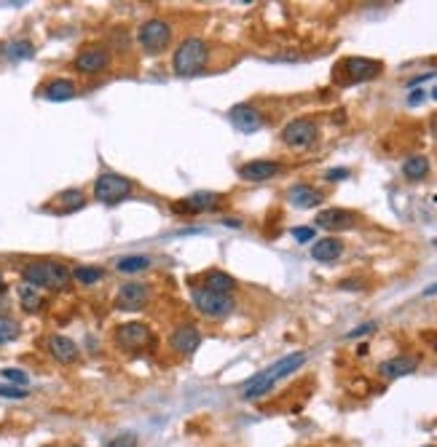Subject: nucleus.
<instances>
[{
	"label": "nucleus",
	"mask_w": 437,
	"mask_h": 447,
	"mask_svg": "<svg viewBox=\"0 0 437 447\" xmlns=\"http://www.w3.org/2000/svg\"><path fill=\"white\" fill-rule=\"evenodd\" d=\"M304 362H306V354L304 351H295V354H287V356H282L279 362H274L271 367H266L263 373H258L252 380H249L247 386H245V391H242V396L245 399H261V396H266L279 380H285L287 375H292V373H298L301 367H304Z\"/></svg>",
	"instance_id": "nucleus-1"
},
{
	"label": "nucleus",
	"mask_w": 437,
	"mask_h": 447,
	"mask_svg": "<svg viewBox=\"0 0 437 447\" xmlns=\"http://www.w3.org/2000/svg\"><path fill=\"white\" fill-rule=\"evenodd\" d=\"M207 59H209L207 40H201V37H185L174 49L172 67H174V73L183 75V78H193V75H199L207 67Z\"/></svg>",
	"instance_id": "nucleus-2"
},
{
	"label": "nucleus",
	"mask_w": 437,
	"mask_h": 447,
	"mask_svg": "<svg viewBox=\"0 0 437 447\" xmlns=\"http://www.w3.org/2000/svg\"><path fill=\"white\" fill-rule=\"evenodd\" d=\"M22 276H24V284H30V287H46V289H65L70 284L67 265L51 262V260L27 262L22 268Z\"/></svg>",
	"instance_id": "nucleus-3"
},
{
	"label": "nucleus",
	"mask_w": 437,
	"mask_h": 447,
	"mask_svg": "<svg viewBox=\"0 0 437 447\" xmlns=\"http://www.w3.org/2000/svg\"><path fill=\"white\" fill-rule=\"evenodd\" d=\"M137 40H140V46H142L145 54H151V56L161 54L172 40V24L167 19H158V17L148 19V22L140 24Z\"/></svg>",
	"instance_id": "nucleus-4"
},
{
	"label": "nucleus",
	"mask_w": 437,
	"mask_h": 447,
	"mask_svg": "<svg viewBox=\"0 0 437 447\" xmlns=\"http://www.w3.org/2000/svg\"><path fill=\"white\" fill-rule=\"evenodd\" d=\"M190 298H193L196 311L207 319H226V317H231V311H233V300H231V295L212 292L207 287H193V289H190Z\"/></svg>",
	"instance_id": "nucleus-5"
},
{
	"label": "nucleus",
	"mask_w": 437,
	"mask_h": 447,
	"mask_svg": "<svg viewBox=\"0 0 437 447\" xmlns=\"http://www.w3.org/2000/svg\"><path fill=\"white\" fill-rule=\"evenodd\" d=\"M132 193V180L124 177V174H115V171H102L94 180V196L97 201L113 206L118 201H124L126 196Z\"/></svg>",
	"instance_id": "nucleus-6"
},
{
	"label": "nucleus",
	"mask_w": 437,
	"mask_h": 447,
	"mask_svg": "<svg viewBox=\"0 0 437 447\" xmlns=\"http://www.w3.org/2000/svg\"><path fill=\"white\" fill-rule=\"evenodd\" d=\"M317 134H320V129L311 118H295L282 129V142L292 150H306L317 142Z\"/></svg>",
	"instance_id": "nucleus-7"
},
{
	"label": "nucleus",
	"mask_w": 437,
	"mask_h": 447,
	"mask_svg": "<svg viewBox=\"0 0 437 447\" xmlns=\"http://www.w3.org/2000/svg\"><path fill=\"white\" fill-rule=\"evenodd\" d=\"M115 343L124 348V351H140L145 346L153 343V332L148 324L142 321H129V324H121L115 330Z\"/></svg>",
	"instance_id": "nucleus-8"
},
{
	"label": "nucleus",
	"mask_w": 437,
	"mask_h": 447,
	"mask_svg": "<svg viewBox=\"0 0 437 447\" xmlns=\"http://www.w3.org/2000/svg\"><path fill=\"white\" fill-rule=\"evenodd\" d=\"M338 73H343L346 83H362V81H373L381 73V62L376 59H365V56H349L338 65Z\"/></svg>",
	"instance_id": "nucleus-9"
},
{
	"label": "nucleus",
	"mask_w": 437,
	"mask_h": 447,
	"mask_svg": "<svg viewBox=\"0 0 437 447\" xmlns=\"http://www.w3.org/2000/svg\"><path fill=\"white\" fill-rule=\"evenodd\" d=\"M148 300H151V287L140 284V281H129V284H121L115 308L118 311H142L148 305Z\"/></svg>",
	"instance_id": "nucleus-10"
},
{
	"label": "nucleus",
	"mask_w": 437,
	"mask_h": 447,
	"mask_svg": "<svg viewBox=\"0 0 437 447\" xmlns=\"http://www.w3.org/2000/svg\"><path fill=\"white\" fill-rule=\"evenodd\" d=\"M170 346H172V351H177V354L190 356L199 346H201V332H199L193 324H177V327L172 330Z\"/></svg>",
	"instance_id": "nucleus-11"
},
{
	"label": "nucleus",
	"mask_w": 437,
	"mask_h": 447,
	"mask_svg": "<svg viewBox=\"0 0 437 447\" xmlns=\"http://www.w3.org/2000/svg\"><path fill=\"white\" fill-rule=\"evenodd\" d=\"M229 118L242 134H255V131L263 126V115H261L258 108H252V105H233Z\"/></svg>",
	"instance_id": "nucleus-12"
},
{
	"label": "nucleus",
	"mask_w": 437,
	"mask_h": 447,
	"mask_svg": "<svg viewBox=\"0 0 437 447\" xmlns=\"http://www.w3.org/2000/svg\"><path fill=\"white\" fill-rule=\"evenodd\" d=\"M76 70L83 75H97L102 73L108 65H110V54L105 49H83L81 54L76 56Z\"/></svg>",
	"instance_id": "nucleus-13"
},
{
	"label": "nucleus",
	"mask_w": 437,
	"mask_h": 447,
	"mask_svg": "<svg viewBox=\"0 0 437 447\" xmlns=\"http://www.w3.org/2000/svg\"><path fill=\"white\" fill-rule=\"evenodd\" d=\"M282 171V167L277 161H266V158H258V161H249L245 167H239V177L247 180V183H266L271 177H277Z\"/></svg>",
	"instance_id": "nucleus-14"
},
{
	"label": "nucleus",
	"mask_w": 437,
	"mask_h": 447,
	"mask_svg": "<svg viewBox=\"0 0 437 447\" xmlns=\"http://www.w3.org/2000/svg\"><path fill=\"white\" fill-rule=\"evenodd\" d=\"M416 367H418L416 356H395V359L381 362L379 373H381V378H386V380H395V378H405V375L416 373Z\"/></svg>",
	"instance_id": "nucleus-15"
},
{
	"label": "nucleus",
	"mask_w": 437,
	"mask_h": 447,
	"mask_svg": "<svg viewBox=\"0 0 437 447\" xmlns=\"http://www.w3.org/2000/svg\"><path fill=\"white\" fill-rule=\"evenodd\" d=\"M217 206H220V196H217V193H212V190H199V193L188 196L177 209H180V212H188V214H201V212H212V209H217Z\"/></svg>",
	"instance_id": "nucleus-16"
},
{
	"label": "nucleus",
	"mask_w": 437,
	"mask_h": 447,
	"mask_svg": "<svg viewBox=\"0 0 437 447\" xmlns=\"http://www.w3.org/2000/svg\"><path fill=\"white\" fill-rule=\"evenodd\" d=\"M46 348H49V354L54 356L59 364H73V362H78V346L70 337L51 335L46 340Z\"/></svg>",
	"instance_id": "nucleus-17"
},
{
	"label": "nucleus",
	"mask_w": 437,
	"mask_h": 447,
	"mask_svg": "<svg viewBox=\"0 0 437 447\" xmlns=\"http://www.w3.org/2000/svg\"><path fill=\"white\" fill-rule=\"evenodd\" d=\"M354 223H357V217L352 212H346V209H322L317 214V225L327 228V230H346Z\"/></svg>",
	"instance_id": "nucleus-18"
},
{
	"label": "nucleus",
	"mask_w": 437,
	"mask_h": 447,
	"mask_svg": "<svg viewBox=\"0 0 437 447\" xmlns=\"http://www.w3.org/2000/svg\"><path fill=\"white\" fill-rule=\"evenodd\" d=\"M287 201L295 209H314L317 204H322V193L311 185H292L287 193Z\"/></svg>",
	"instance_id": "nucleus-19"
},
{
	"label": "nucleus",
	"mask_w": 437,
	"mask_h": 447,
	"mask_svg": "<svg viewBox=\"0 0 437 447\" xmlns=\"http://www.w3.org/2000/svg\"><path fill=\"white\" fill-rule=\"evenodd\" d=\"M43 96L49 99V102H67V99H73L78 94L76 83L73 81H67V78H54L51 83H46L43 86Z\"/></svg>",
	"instance_id": "nucleus-20"
},
{
	"label": "nucleus",
	"mask_w": 437,
	"mask_h": 447,
	"mask_svg": "<svg viewBox=\"0 0 437 447\" xmlns=\"http://www.w3.org/2000/svg\"><path fill=\"white\" fill-rule=\"evenodd\" d=\"M341 252H343V242H338V239H322V242H317L311 246V258L320 262L338 260Z\"/></svg>",
	"instance_id": "nucleus-21"
},
{
	"label": "nucleus",
	"mask_w": 437,
	"mask_h": 447,
	"mask_svg": "<svg viewBox=\"0 0 437 447\" xmlns=\"http://www.w3.org/2000/svg\"><path fill=\"white\" fill-rule=\"evenodd\" d=\"M86 204V199H83V193L76 190V187H70V190H62L57 199H54V209H57L59 214H67V212H76L81 206Z\"/></svg>",
	"instance_id": "nucleus-22"
},
{
	"label": "nucleus",
	"mask_w": 437,
	"mask_h": 447,
	"mask_svg": "<svg viewBox=\"0 0 437 447\" xmlns=\"http://www.w3.org/2000/svg\"><path fill=\"white\" fill-rule=\"evenodd\" d=\"M204 287L212 289V292H220V295H231L233 287H236V281L226 271H209L207 276H204Z\"/></svg>",
	"instance_id": "nucleus-23"
},
{
	"label": "nucleus",
	"mask_w": 437,
	"mask_h": 447,
	"mask_svg": "<svg viewBox=\"0 0 437 447\" xmlns=\"http://www.w3.org/2000/svg\"><path fill=\"white\" fill-rule=\"evenodd\" d=\"M402 174H405V180H411V183L424 180V177L429 174V158H427V155H411V158L402 164Z\"/></svg>",
	"instance_id": "nucleus-24"
},
{
	"label": "nucleus",
	"mask_w": 437,
	"mask_h": 447,
	"mask_svg": "<svg viewBox=\"0 0 437 447\" xmlns=\"http://www.w3.org/2000/svg\"><path fill=\"white\" fill-rule=\"evenodd\" d=\"M33 54H35V46H33L30 40H24V37L6 46V59H8V62H22V59H30Z\"/></svg>",
	"instance_id": "nucleus-25"
},
{
	"label": "nucleus",
	"mask_w": 437,
	"mask_h": 447,
	"mask_svg": "<svg viewBox=\"0 0 437 447\" xmlns=\"http://www.w3.org/2000/svg\"><path fill=\"white\" fill-rule=\"evenodd\" d=\"M19 300H22V308L27 314H38L40 308H43V298L35 292V287H30V284H22L19 287Z\"/></svg>",
	"instance_id": "nucleus-26"
},
{
	"label": "nucleus",
	"mask_w": 437,
	"mask_h": 447,
	"mask_svg": "<svg viewBox=\"0 0 437 447\" xmlns=\"http://www.w3.org/2000/svg\"><path fill=\"white\" fill-rule=\"evenodd\" d=\"M148 265H151V258H145V255H126V258H121V260L115 262V268L121 273H140Z\"/></svg>",
	"instance_id": "nucleus-27"
},
{
	"label": "nucleus",
	"mask_w": 437,
	"mask_h": 447,
	"mask_svg": "<svg viewBox=\"0 0 437 447\" xmlns=\"http://www.w3.org/2000/svg\"><path fill=\"white\" fill-rule=\"evenodd\" d=\"M73 276H76V281H81V284L92 287V284H97V281L102 279V271H99L97 265H78L76 271H73Z\"/></svg>",
	"instance_id": "nucleus-28"
},
{
	"label": "nucleus",
	"mask_w": 437,
	"mask_h": 447,
	"mask_svg": "<svg viewBox=\"0 0 437 447\" xmlns=\"http://www.w3.org/2000/svg\"><path fill=\"white\" fill-rule=\"evenodd\" d=\"M17 337H19V324H17L14 319L0 317V346L11 343V340H17Z\"/></svg>",
	"instance_id": "nucleus-29"
},
{
	"label": "nucleus",
	"mask_w": 437,
	"mask_h": 447,
	"mask_svg": "<svg viewBox=\"0 0 437 447\" xmlns=\"http://www.w3.org/2000/svg\"><path fill=\"white\" fill-rule=\"evenodd\" d=\"M0 378H3L6 383H11V386H19V389H24V386L30 383V375L24 373V370H19V367H6V370L0 373Z\"/></svg>",
	"instance_id": "nucleus-30"
},
{
	"label": "nucleus",
	"mask_w": 437,
	"mask_h": 447,
	"mask_svg": "<svg viewBox=\"0 0 437 447\" xmlns=\"http://www.w3.org/2000/svg\"><path fill=\"white\" fill-rule=\"evenodd\" d=\"M0 396H3V399H24V396H27V391H24V389H19V386L3 383V386H0Z\"/></svg>",
	"instance_id": "nucleus-31"
},
{
	"label": "nucleus",
	"mask_w": 437,
	"mask_h": 447,
	"mask_svg": "<svg viewBox=\"0 0 437 447\" xmlns=\"http://www.w3.org/2000/svg\"><path fill=\"white\" fill-rule=\"evenodd\" d=\"M108 447H137V437L134 434H118L108 442Z\"/></svg>",
	"instance_id": "nucleus-32"
},
{
	"label": "nucleus",
	"mask_w": 437,
	"mask_h": 447,
	"mask_svg": "<svg viewBox=\"0 0 437 447\" xmlns=\"http://www.w3.org/2000/svg\"><path fill=\"white\" fill-rule=\"evenodd\" d=\"M292 239L301 244L314 242V228H292Z\"/></svg>",
	"instance_id": "nucleus-33"
},
{
	"label": "nucleus",
	"mask_w": 437,
	"mask_h": 447,
	"mask_svg": "<svg viewBox=\"0 0 437 447\" xmlns=\"http://www.w3.org/2000/svg\"><path fill=\"white\" fill-rule=\"evenodd\" d=\"M376 327H379L376 321H368V324H360V327H354V330H352V332H349V335H346V337H362V335H370V332H373Z\"/></svg>",
	"instance_id": "nucleus-34"
},
{
	"label": "nucleus",
	"mask_w": 437,
	"mask_h": 447,
	"mask_svg": "<svg viewBox=\"0 0 437 447\" xmlns=\"http://www.w3.org/2000/svg\"><path fill=\"white\" fill-rule=\"evenodd\" d=\"M349 177V169H330L327 174H324V180L327 183H341V180H346Z\"/></svg>",
	"instance_id": "nucleus-35"
},
{
	"label": "nucleus",
	"mask_w": 437,
	"mask_h": 447,
	"mask_svg": "<svg viewBox=\"0 0 437 447\" xmlns=\"http://www.w3.org/2000/svg\"><path fill=\"white\" fill-rule=\"evenodd\" d=\"M424 99H427V92H424V89H416V92H411V96H408V105L416 108V105H421Z\"/></svg>",
	"instance_id": "nucleus-36"
},
{
	"label": "nucleus",
	"mask_w": 437,
	"mask_h": 447,
	"mask_svg": "<svg viewBox=\"0 0 437 447\" xmlns=\"http://www.w3.org/2000/svg\"><path fill=\"white\" fill-rule=\"evenodd\" d=\"M341 289H362L360 281H341Z\"/></svg>",
	"instance_id": "nucleus-37"
},
{
	"label": "nucleus",
	"mask_w": 437,
	"mask_h": 447,
	"mask_svg": "<svg viewBox=\"0 0 437 447\" xmlns=\"http://www.w3.org/2000/svg\"><path fill=\"white\" fill-rule=\"evenodd\" d=\"M429 78H435V73H424V75H418V78H413V81H411V86H416V83H424V81H429Z\"/></svg>",
	"instance_id": "nucleus-38"
},
{
	"label": "nucleus",
	"mask_w": 437,
	"mask_h": 447,
	"mask_svg": "<svg viewBox=\"0 0 437 447\" xmlns=\"http://www.w3.org/2000/svg\"><path fill=\"white\" fill-rule=\"evenodd\" d=\"M223 225H231V228H239L242 223H239V220H223Z\"/></svg>",
	"instance_id": "nucleus-39"
},
{
	"label": "nucleus",
	"mask_w": 437,
	"mask_h": 447,
	"mask_svg": "<svg viewBox=\"0 0 437 447\" xmlns=\"http://www.w3.org/2000/svg\"><path fill=\"white\" fill-rule=\"evenodd\" d=\"M3 287H6V284H3V273H0V292H3Z\"/></svg>",
	"instance_id": "nucleus-40"
},
{
	"label": "nucleus",
	"mask_w": 437,
	"mask_h": 447,
	"mask_svg": "<svg viewBox=\"0 0 437 447\" xmlns=\"http://www.w3.org/2000/svg\"><path fill=\"white\" fill-rule=\"evenodd\" d=\"M432 348H435V354H437V337L432 340Z\"/></svg>",
	"instance_id": "nucleus-41"
},
{
	"label": "nucleus",
	"mask_w": 437,
	"mask_h": 447,
	"mask_svg": "<svg viewBox=\"0 0 437 447\" xmlns=\"http://www.w3.org/2000/svg\"><path fill=\"white\" fill-rule=\"evenodd\" d=\"M432 99H437V86L432 89Z\"/></svg>",
	"instance_id": "nucleus-42"
},
{
	"label": "nucleus",
	"mask_w": 437,
	"mask_h": 447,
	"mask_svg": "<svg viewBox=\"0 0 437 447\" xmlns=\"http://www.w3.org/2000/svg\"><path fill=\"white\" fill-rule=\"evenodd\" d=\"M427 447H432V445H427Z\"/></svg>",
	"instance_id": "nucleus-43"
}]
</instances>
